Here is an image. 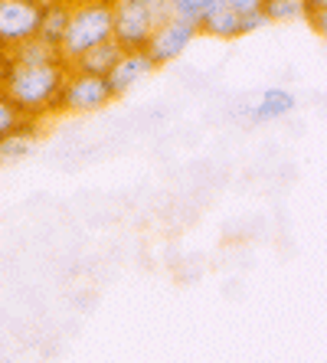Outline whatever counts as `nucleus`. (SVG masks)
I'll list each match as a JSON object with an SVG mask.
<instances>
[{
	"mask_svg": "<svg viewBox=\"0 0 327 363\" xmlns=\"http://www.w3.org/2000/svg\"><path fill=\"white\" fill-rule=\"evenodd\" d=\"M308 23H311V30H314V33L324 36V40H327V10H321V13L308 17Z\"/></svg>",
	"mask_w": 327,
	"mask_h": 363,
	"instance_id": "6ab92c4d",
	"label": "nucleus"
},
{
	"mask_svg": "<svg viewBox=\"0 0 327 363\" xmlns=\"http://www.w3.org/2000/svg\"><path fill=\"white\" fill-rule=\"evenodd\" d=\"M304 4H308V17H314V13L327 10V0H304Z\"/></svg>",
	"mask_w": 327,
	"mask_h": 363,
	"instance_id": "aec40b11",
	"label": "nucleus"
},
{
	"mask_svg": "<svg viewBox=\"0 0 327 363\" xmlns=\"http://www.w3.org/2000/svg\"><path fill=\"white\" fill-rule=\"evenodd\" d=\"M23 111L13 105L10 99H4L0 95V138H10V135H17V128L23 125Z\"/></svg>",
	"mask_w": 327,
	"mask_h": 363,
	"instance_id": "dca6fc26",
	"label": "nucleus"
},
{
	"mask_svg": "<svg viewBox=\"0 0 327 363\" xmlns=\"http://www.w3.org/2000/svg\"><path fill=\"white\" fill-rule=\"evenodd\" d=\"M43 4L46 0H0V43H4V50H13L20 43L40 36Z\"/></svg>",
	"mask_w": 327,
	"mask_h": 363,
	"instance_id": "39448f33",
	"label": "nucleus"
},
{
	"mask_svg": "<svg viewBox=\"0 0 327 363\" xmlns=\"http://www.w3.org/2000/svg\"><path fill=\"white\" fill-rule=\"evenodd\" d=\"M294 108H298V99L288 89H282V85H272V89H265L259 95L255 105H243L239 108V118L245 125H265V121H278L285 115H292Z\"/></svg>",
	"mask_w": 327,
	"mask_h": 363,
	"instance_id": "6e6552de",
	"label": "nucleus"
},
{
	"mask_svg": "<svg viewBox=\"0 0 327 363\" xmlns=\"http://www.w3.org/2000/svg\"><path fill=\"white\" fill-rule=\"evenodd\" d=\"M7 52V60L4 62H13V66H52V62H62V52L50 43H43L40 36L36 40H26L13 50H4Z\"/></svg>",
	"mask_w": 327,
	"mask_h": 363,
	"instance_id": "9b49d317",
	"label": "nucleus"
},
{
	"mask_svg": "<svg viewBox=\"0 0 327 363\" xmlns=\"http://www.w3.org/2000/svg\"><path fill=\"white\" fill-rule=\"evenodd\" d=\"M121 56H125V46H121L118 40H109V43H101V46H95V50H89L82 60L72 62V69L89 72V76H109L111 69L118 66Z\"/></svg>",
	"mask_w": 327,
	"mask_h": 363,
	"instance_id": "9d476101",
	"label": "nucleus"
},
{
	"mask_svg": "<svg viewBox=\"0 0 327 363\" xmlns=\"http://www.w3.org/2000/svg\"><path fill=\"white\" fill-rule=\"evenodd\" d=\"M196 36H203L200 26L190 23V20L174 17L170 23L157 26V33H154L151 43H148V52H151V60L157 62V69H164V66L180 60V56L190 50V43L196 40Z\"/></svg>",
	"mask_w": 327,
	"mask_h": 363,
	"instance_id": "423d86ee",
	"label": "nucleus"
},
{
	"mask_svg": "<svg viewBox=\"0 0 327 363\" xmlns=\"http://www.w3.org/2000/svg\"><path fill=\"white\" fill-rule=\"evenodd\" d=\"M154 69H157V62L151 60V52L148 50H125V56L118 60V66L105 76L109 85H111V95H115V99L128 95L138 82H144V79L151 76Z\"/></svg>",
	"mask_w": 327,
	"mask_h": 363,
	"instance_id": "0eeeda50",
	"label": "nucleus"
},
{
	"mask_svg": "<svg viewBox=\"0 0 327 363\" xmlns=\"http://www.w3.org/2000/svg\"><path fill=\"white\" fill-rule=\"evenodd\" d=\"M174 20V0H115V40L125 50H148L157 26Z\"/></svg>",
	"mask_w": 327,
	"mask_h": 363,
	"instance_id": "7ed1b4c3",
	"label": "nucleus"
},
{
	"mask_svg": "<svg viewBox=\"0 0 327 363\" xmlns=\"http://www.w3.org/2000/svg\"><path fill=\"white\" fill-rule=\"evenodd\" d=\"M115 95L105 76H89L72 69L66 79V89L59 95V115H95V111L109 108Z\"/></svg>",
	"mask_w": 327,
	"mask_h": 363,
	"instance_id": "20e7f679",
	"label": "nucleus"
},
{
	"mask_svg": "<svg viewBox=\"0 0 327 363\" xmlns=\"http://www.w3.org/2000/svg\"><path fill=\"white\" fill-rule=\"evenodd\" d=\"M223 4H226V0H174V17L203 26V20L210 17V13H216Z\"/></svg>",
	"mask_w": 327,
	"mask_h": 363,
	"instance_id": "4468645a",
	"label": "nucleus"
},
{
	"mask_svg": "<svg viewBox=\"0 0 327 363\" xmlns=\"http://www.w3.org/2000/svg\"><path fill=\"white\" fill-rule=\"evenodd\" d=\"M72 69L66 62L52 66H13L4 62V99H10L26 118L43 121L46 115H59V95L66 89Z\"/></svg>",
	"mask_w": 327,
	"mask_h": 363,
	"instance_id": "f257e3e1",
	"label": "nucleus"
},
{
	"mask_svg": "<svg viewBox=\"0 0 327 363\" xmlns=\"http://www.w3.org/2000/svg\"><path fill=\"white\" fill-rule=\"evenodd\" d=\"M109 40H115V4L111 0H76L72 23L62 43V62L72 69V62Z\"/></svg>",
	"mask_w": 327,
	"mask_h": 363,
	"instance_id": "f03ea898",
	"label": "nucleus"
},
{
	"mask_svg": "<svg viewBox=\"0 0 327 363\" xmlns=\"http://www.w3.org/2000/svg\"><path fill=\"white\" fill-rule=\"evenodd\" d=\"M229 7L235 10V13H259V10H265V0H226Z\"/></svg>",
	"mask_w": 327,
	"mask_h": 363,
	"instance_id": "a211bd4d",
	"label": "nucleus"
},
{
	"mask_svg": "<svg viewBox=\"0 0 327 363\" xmlns=\"http://www.w3.org/2000/svg\"><path fill=\"white\" fill-rule=\"evenodd\" d=\"M36 138H40V121H36V118H23V125L17 128V135L0 138V157H4L7 164L23 161L26 154L33 151Z\"/></svg>",
	"mask_w": 327,
	"mask_h": 363,
	"instance_id": "f8f14e48",
	"label": "nucleus"
},
{
	"mask_svg": "<svg viewBox=\"0 0 327 363\" xmlns=\"http://www.w3.org/2000/svg\"><path fill=\"white\" fill-rule=\"evenodd\" d=\"M265 17H269V23L308 20V4L304 0H265Z\"/></svg>",
	"mask_w": 327,
	"mask_h": 363,
	"instance_id": "2eb2a0df",
	"label": "nucleus"
},
{
	"mask_svg": "<svg viewBox=\"0 0 327 363\" xmlns=\"http://www.w3.org/2000/svg\"><path fill=\"white\" fill-rule=\"evenodd\" d=\"M72 4L76 0H46L43 4V23H40V40L56 46L62 52V43H66L69 23H72Z\"/></svg>",
	"mask_w": 327,
	"mask_h": 363,
	"instance_id": "1a4fd4ad",
	"label": "nucleus"
},
{
	"mask_svg": "<svg viewBox=\"0 0 327 363\" xmlns=\"http://www.w3.org/2000/svg\"><path fill=\"white\" fill-rule=\"evenodd\" d=\"M200 33L213 36V40H239L243 36V13H235L229 4H223L216 13H210V17L203 20Z\"/></svg>",
	"mask_w": 327,
	"mask_h": 363,
	"instance_id": "ddd939ff",
	"label": "nucleus"
},
{
	"mask_svg": "<svg viewBox=\"0 0 327 363\" xmlns=\"http://www.w3.org/2000/svg\"><path fill=\"white\" fill-rule=\"evenodd\" d=\"M262 26H269V17H265V10H259V13H245V17H243V36L255 33V30H262Z\"/></svg>",
	"mask_w": 327,
	"mask_h": 363,
	"instance_id": "f3484780",
	"label": "nucleus"
}]
</instances>
